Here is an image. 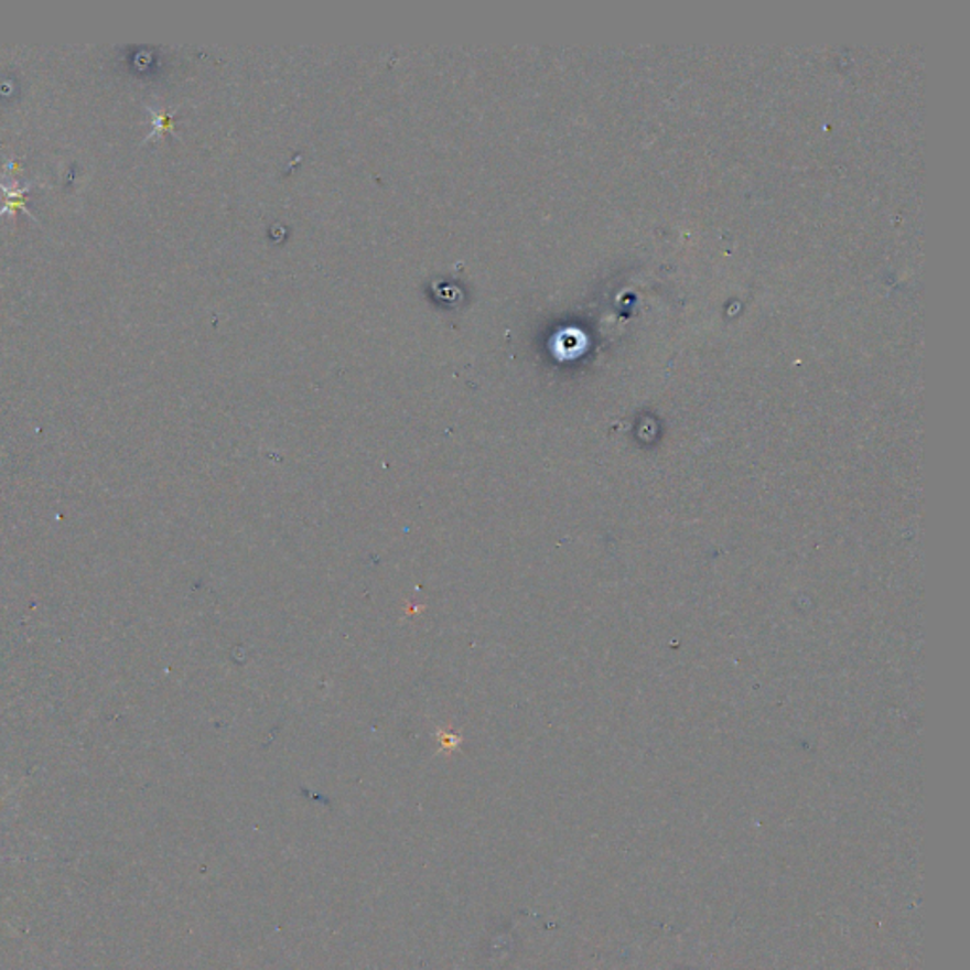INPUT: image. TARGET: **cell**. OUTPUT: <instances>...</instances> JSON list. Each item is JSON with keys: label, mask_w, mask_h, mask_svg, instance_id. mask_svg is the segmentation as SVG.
I'll list each match as a JSON object with an SVG mask.
<instances>
[{"label": "cell", "mask_w": 970, "mask_h": 970, "mask_svg": "<svg viewBox=\"0 0 970 970\" xmlns=\"http://www.w3.org/2000/svg\"><path fill=\"white\" fill-rule=\"evenodd\" d=\"M33 188V184H25V186H20L15 179H12L10 184L2 181L0 179V190L7 194V203H4V207L0 209V216L12 215L18 209H23L31 216L29 213L28 205H25V194H28L29 190Z\"/></svg>", "instance_id": "1"}, {"label": "cell", "mask_w": 970, "mask_h": 970, "mask_svg": "<svg viewBox=\"0 0 970 970\" xmlns=\"http://www.w3.org/2000/svg\"><path fill=\"white\" fill-rule=\"evenodd\" d=\"M154 115V131L150 133L149 139L155 136V133H160V131H165L171 126V121H169L168 115H158V112H152Z\"/></svg>", "instance_id": "2"}]
</instances>
